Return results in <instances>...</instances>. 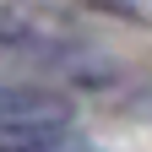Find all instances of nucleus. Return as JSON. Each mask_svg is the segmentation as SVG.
<instances>
[{"instance_id":"1","label":"nucleus","mask_w":152,"mask_h":152,"mask_svg":"<svg viewBox=\"0 0 152 152\" xmlns=\"http://www.w3.org/2000/svg\"><path fill=\"white\" fill-rule=\"evenodd\" d=\"M0 54L27 65V71L54 76V82H76V87L109 82L103 49H92L65 16H54L49 6H33V0H6L0 6Z\"/></svg>"},{"instance_id":"2","label":"nucleus","mask_w":152,"mask_h":152,"mask_svg":"<svg viewBox=\"0 0 152 152\" xmlns=\"http://www.w3.org/2000/svg\"><path fill=\"white\" fill-rule=\"evenodd\" d=\"M76 109L60 87L38 82H0V141L11 136H49V130H71Z\"/></svg>"},{"instance_id":"4","label":"nucleus","mask_w":152,"mask_h":152,"mask_svg":"<svg viewBox=\"0 0 152 152\" xmlns=\"http://www.w3.org/2000/svg\"><path fill=\"white\" fill-rule=\"evenodd\" d=\"M87 6H103V11H120V16H152V0H87Z\"/></svg>"},{"instance_id":"3","label":"nucleus","mask_w":152,"mask_h":152,"mask_svg":"<svg viewBox=\"0 0 152 152\" xmlns=\"http://www.w3.org/2000/svg\"><path fill=\"white\" fill-rule=\"evenodd\" d=\"M0 152H92L76 130H49V136H11L0 141Z\"/></svg>"}]
</instances>
